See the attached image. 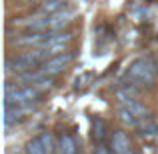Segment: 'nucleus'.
Segmentation results:
<instances>
[{
  "label": "nucleus",
  "instance_id": "f257e3e1",
  "mask_svg": "<svg viewBox=\"0 0 158 154\" xmlns=\"http://www.w3.org/2000/svg\"><path fill=\"white\" fill-rule=\"evenodd\" d=\"M126 76H128V80L136 82L140 86H154L156 76H158V68L152 58H138V60L132 62Z\"/></svg>",
  "mask_w": 158,
  "mask_h": 154
},
{
  "label": "nucleus",
  "instance_id": "423d86ee",
  "mask_svg": "<svg viewBox=\"0 0 158 154\" xmlns=\"http://www.w3.org/2000/svg\"><path fill=\"white\" fill-rule=\"evenodd\" d=\"M92 124H94V138H96L98 142H102V138H104V134H106V122L102 118H94Z\"/></svg>",
  "mask_w": 158,
  "mask_h": 154
},
{
  "label": "nucleus",
  "instance_id": "6e6552de",
  "mask_svg": "<svg viewBox=\"0 0 158 154\" xmlns=\"http://www.w3.org/2000/svg\"><path fill=\"white\" fill-rule=\"evenodd\" d=\"M136 154H140V152H136Z\"/></svg>",
  "mask_w": 158,
  "mask_h": 154
},
{
  "label": "nucleus",
  "instance_id": "0eeeda50",
  "mask_svg": "<svg viewBox=\"0 0 158 154\" xmlns=\"http://www.w3.org/2000/svg\"><path fill=\"white\" fill-rule=\"evenodd\" d=\"M26 154H46L44 150V144L40 142V138H34L26 144Z\"/></svg>",
  "mask_w": 158,
  "mask_h": 154
},
{
  "label": "nucleus",
  "instance_id": "39448f33",
  "mask_svg": "<svg viewBox=\"0 0 158 154\" xmlns=\"http://www.w3.org/2000/svg\"><path fill=\"white\" fill-rule=\"evenodd\" d=\"M58 154H76V142L70 134H64L60 138V146H58Z\"/></svg>",
  "mask_w": 158,
  "mask_h": 154
},
{
  "label": "nucleus",
  "instance_id": "7ed1b4c3",
  "mask_svg": "<svg viewBox=\"0 0 158 154\" xmlns=\"http://www.w3.org/2000/svg\"><path fill=\"white\" fill-rule=\"evenodd\" d=\"M110 150H112V154H120V152L130 150V140H128V136L124 134L122 130H116L114 134H112V138H110Z\"/></svg>",
  "mask_w": 158,
  "mask_h": 154
},
{
  "label": "nucleus",
  "instance_id": "20e7f679",
  "mask_svg": "<svg viewBox=\"0 0 158 154\" xmlns=\"http://www.w3.org/2000/svg\"><path fill=\"white\" fill-rule=\"evenodd\" d=\"M66 2H68V0H48L46 4H42V6L38 8V12L40 14H54V12L62 10V8L66 6Z\"/></svg>",
  "mask_w": 158,
  "mask_h": 154
},
{
  "label": "nucleus",
  "instance_id": "f03ea898",
  "mask_svg": "<svg viewBox=\"0 0 158 154\" xmlns=\"http://www.w3.org/2000/svg\"><path fill=\"white\" fill-rule=\"evenodd\" d=\"M74 58V52H66V54H54V56L46 58V60L42 62V64H38V68L42 70L44 76H56L58 72H62V70L68 66V62Z\"/></svg>",
  "mask_w": 158,
  "mask_h": 154
}]
</instances>
